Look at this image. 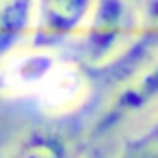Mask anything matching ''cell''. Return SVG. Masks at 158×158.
<instances>
[{
  "instance_id": "cell-9",
  "label": "cell",
  "mask_w": 158,
  "mask_h": 158,
  "mask_svg": "<svg viewBox=\"0 0 158 158\" xmlns=\"http://www.w3.org/2000/svg\"><path fill=\"white\" fill-rule=\"evenodd\" d=\"M115 158H158V115L141 132L126 139Z\"/></svg>"
},
{
  "instance_id": "cell-2",
  "label": "cell",
  "mask_w": 158,
  "mask_h": 158,
  "mask_svg": "<svg viewBox=\"0 0 158 158\" xmlns=\"http://www.w3.org/2000/svg\"><path fill=\"white\" fill-rule=\"evenodd\" d=\"M158 106V54L139 65L134 72L113 82V91L89 128V139L98 141L113 134L126 121L141 117Z\"/></svg>"
},
{
  "instance_id": "cell-4",
  "label": "cell",
  "mask_w": 158,
  "mask_h": 158,
  "mask_svg": "<svg viewBox=\"0 0 158 158\" xmlns=\"http://www.w3.org/2000/svg\"><path fill=\"white\" fill-rule=\"evenodd\" d=\"M91 93V76L76 61L59 59L52 72L35 91V102L41 113L61 117L69 115L85 104Z\"/></svg>"
},
{
  "instance_id": "cell-6",
  "label": "cell",
  "mask_w": 158,
  "mask_h": 158,
  "mask_svg": "<svg viewBox=\"0 0 158 158\" xmlns=\"http://www.w3.org/2000/svg\"><path fill=\"white\" fill-rule=\"evenodd\" d=\"M132 2L136 11V35L130 48L110 67L100 72L106 76L108 85L121 80L139 65L158 54V0H132Z\"/></svg>"
},
{
  "instance_id": "cell-1",
  "label": "cell",
  "mask_w": 158,
  "mask_h": 158,
  "mask_svg": "<svg viewBox=\"0 0 158 158\" xmlns=\"http://www.w3.org/2000/svg\"><path fill=\"white\" fill-rule=\"evenodd\" d=\"M136 35V11L132 0H95L91 15L72 41L76 63L91 72L110 67Z\"/></svg>"
},
{
  "instance_id": "cell-3",
  "label": "cell",
  "mask_w": 158,
  "mask_h": 158,
  "mask_svg": "<svg viewBox=\"0 0 158 158\" xmlns=\"http://www.w3.org/2000/svg\"><path fill=\"white\" fill-rule=\"evenodd\" d=\"M95 0H35L26 46L56 50L72 44L87 24Z\"/></svg>"
},
{
  "instance_id": "cell-8",
  "label": "cell",
  "mask_w": 158,
  "mask_h": 158,
  "mask_svg": "<svg viewBox=\"0 0 158 158\" xmlns=\"http://www.w3.org/2000/svg\"><path fill=\"white\" fill-rule=\"evenodd\" d=\"M35 0H0V59L26 46Z\"/></svg>"
},
{
  "instance_id": "cell-5",
  "label": "cell",
  "mask_w": 158,
  "mask_h": 158,
  "mask_svg": "<svg viewBox=\"0 0 158 158\" xmlns=\"http://www.w3.org/2000/svg\"><path fill=\"white\" fill-rule=\"evenodd\" d=\"M61 56L54 50L22 46L0 59V93L9 98H33Z\"/></svg>"
},
{
  "instance_id": "cell-7",
  "label": "cell",
  "mask_w": 158,
  "mask_h": 158,
  "mask_svg": "<svg viewBox=\"0 0 158 158\" xmlns=\"http://www.w3.org/2000/svg\"><path fill=\"white\" fill-rule=\"evenodd\" d=\"M74 143L59 130L37 128L24 132L9 149L7 158H78Z\"/></svg>"
},
{
  "instance_id": "cell-10",
  "label": "cell",
  "mask_w": 158,
  "mask_h": 158,
  "mask_svg": "<svg viewBox=\"0 0 158 158\" xmlns=\"http://www.w3.org/2000/svg\"><path fill=\"white\" fill-rule=\"evenodd\" d=\"M78 158H108L100 147H91V149H87V152H82Z\"/></svg>"
}]
</instances>
